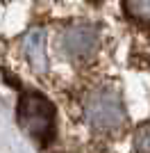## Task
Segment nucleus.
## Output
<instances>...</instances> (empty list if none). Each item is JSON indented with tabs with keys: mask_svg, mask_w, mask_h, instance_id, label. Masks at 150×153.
<instances>
[{
	"mask_svg": "<svg viewBox=\"0 0 150 153\" xmlns=\"http://www.w3.org/2000/svg\"><path fill=\"white\" fill-rule=\"evenodd\" d=\"M125 7L134 19L150 21V0H125Z\"/></svg>",
	"mask_w": 150,
	"mask_h": 153,
	"instance_id": "7ed1b4c3",
	"label": "nucleus"
},
{
	"mask_svg": "<svg viewBox=\"0 0 150 153\" xmlns=\"http://www.w3.org/2000/svg\"><path fill=\"white\" fill-rule=\"evenodd\" d=\"M66 44L71 46V53L89 51V46L93 44V32L89 27H73L66 32Z\"/></svg>",
	"mask_w": 150,
	"mask_h": 153,
	"instance_id": "f03ea898",
	"label": "nucleus"
},
{
	"mask_svg": "<svg viewBox=\"0 0 150 153\" xmlns=\"http://www.w3.org/2000/svg\"><path fill=\"white\" fill-rule=\"evenodd\" d=\"M21 119H23L25 126L30 128L32 135H46L48 128H50V119H52V112H50V108H48V101L30 94L23 101Z\"/></svg>",
	"mask_w": 150,
	"mask_h": 153,
	"instance_id": "f257e3e1",
	"label": "nucleus"
}]
</instances>
